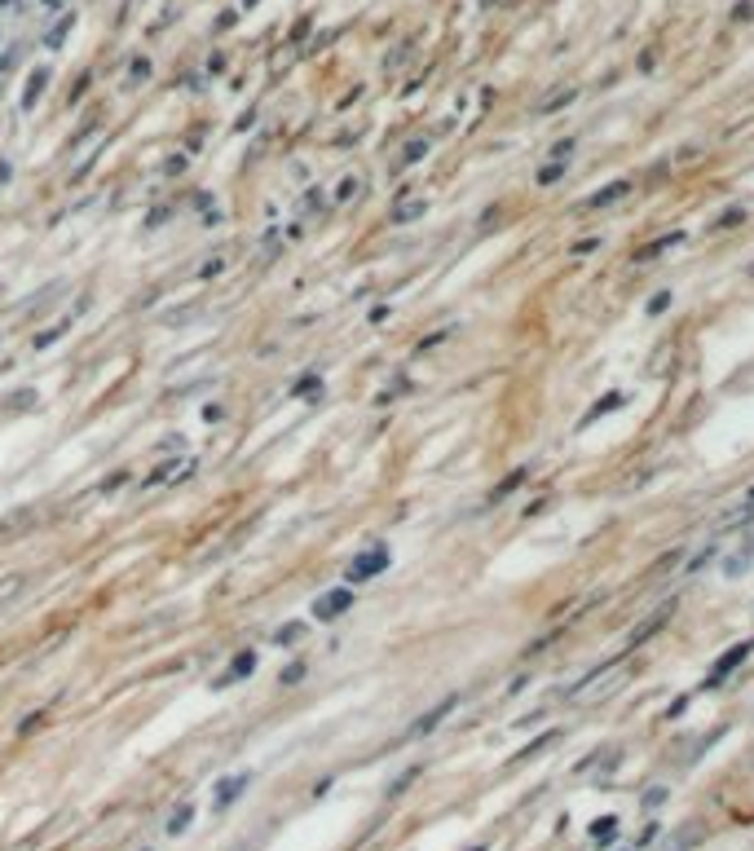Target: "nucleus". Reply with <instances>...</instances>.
I'll use <instances>...</instances> for the list:
<instances>
[{
	"label": "nucleus",
	"instance_id": "obj_1",
	"mask_svg": "<svg viewBox=\"0 0 754 851\" xmlns=\"http://www.w3.org/2000/svg\"><path fill=\"white\" fill-rule=\"evenodd\" d=\"M454 706H459V697H446L442 706H433V711H428V715H424V719H415L411 737H428V732H433V728H437V723H442V719H446L450 711H454Z\"/></svg>",
	"mask_w": 754,
	"mask_h": 851
},
{
	"label": "nucleus",
	"instance_id": "obj_2",
	"mask_svg": "<svg viewBox=\"0 0 754 851\" xmlns=\"http://www.w3.org/2000/svg\"><path fill=\"white\" fill-rule=\"evenodd\" d=\"M252 785V772H239V777H230V781H221L216 785V808H230L234 798H239L243 789Z\"/></svg>",
	"mask_w": 754,
	"mask_h": 851
},
{
	"label": "nucleus",
	"instance_id": "obj_3",
	"mask_svg": "<svg viewBox=\"0 0 754 851\" xmlns=\"http://www.w3.org/2000/svg\"><path fill=\"white\" fill-rule=\"evenodd\" d=\"M384 565H388V551H371V556H362L348 574H353V578H371V574H379Z\"/></svg>",
	"mask_w": 754,
	"mask_h": 851
},
{
	"label": "nucleus",
	"instance_id": "obj_4",
	"mask_svg": "<svg viewBox=\"0 0 754 851\" xmlns=\"http://www.w3.org/2000/svg\"><path fill=\"white\" fill-rule=\"evenodd\" d=\"M348 600H353L348 591H327V600H322V605H313V613H318V617H336L340 609H348Z\"/></svg>",
	"mask_w": 754,
	"mask_h": 851
},
{
	"label": "nucleus",
	"instance_id": "obj_5",
	"mask_svg": "<svg viewBox=\"0 0 754 851\" xmlns=\"http://www.w3.org/2000/svg\"><path fill=\"white\" fill-rule=\"evenodd\" d=\"M190 820H195V808H190V803H181V808H177V812L168 817V825H164V834H168V838H177V834H186V829H190Z\"/></svg>",
	"mask_w": 754,
	"mask_h": 851
},
{
	"label": "nucleus",
	"instance_id": "obj_6",
	"mask_svg": "<svg viewBox=\"0 0 754 851\" xmlns=\"http://www.w3.org/2000/svg\"><path fill=\"white\" fill-rule=\"evenodd\" d=\"M626 190H631V181H614V186H605V190H600V195H596V199H591L587 207H605V204H614V199H622Z\"/></svg>",
	"mask_w": 754,
	"mask_h": 851
},
{
	"label": "nucleus",
	"instance_id": "obj_7",
	"mask_svg": "<svg viewBox=\"0 0 754 851\" xmlns=\"http://www.w3.org/2000/svg\"><path fill=\"white\" fill-rule=\"evenodd\" d=\"M252 666H256V653H239V657H234V671H230V675H225L221 684L239 680V675H252Z\"/></svg>",
	"mask_w": 754,
	"mask_h": 851
},
{
	"label": "nucleus",
	"instance_id": "obj_8",
	"mask_svg": "<svg viewBox=\"0 0 754 851\" xmlns=\"http://www.w3.org/2000/svg\"><path fill=\"white\" fill-rule=\"evenodd\" d=\"M44 80H49V71H35L32 84H27V98H23V106H35V98L44 93Z\"/></svg>",
	"mask_w": 754,
	"mask_h": 851
},
{
	"label": "nucleus",
	"instance_id": "obj_9",
	"mask_svg": "<svg viewBox=\"0 0 754 851\" xmlns=\"http://www.w3.org/2000/svg\"><path fill=\"white\" fill-rule=\"evenodd\" d=\"M301 636H305V626H301V622H291V626H282V631H278L274 640H278V645H291V640H301Z\"/></svg>",
	"mask_w": 754,
	"mask_h": 851
},
{
	"label": "nucleus",
	"instance_id": "obj_10",
	"mask_svg": "<svg viewBox=\"0 0 754 851\" xmlns=\"http://www.w3.org/2000/svg\"><path fill=\"white\" fill-rule=\"evenodd\" d=\"M560 172H565V168H560V164H551V168H543V172H539V181H543V186H551V181H560Z\"/></svg>",
	"mask_w": 754,
	"mask_h": 851
}]
</instances>
